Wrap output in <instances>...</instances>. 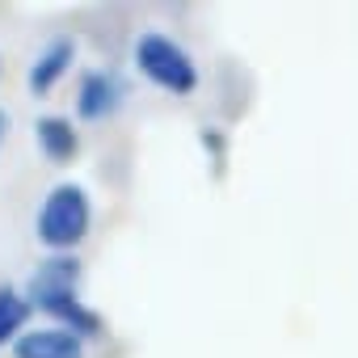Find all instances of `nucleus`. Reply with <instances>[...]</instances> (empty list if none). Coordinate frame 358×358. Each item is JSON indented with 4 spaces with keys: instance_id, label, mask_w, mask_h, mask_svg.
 Segmentation results:
<instances>
[{
    "instance_id": "1",
    "label": "nucleus",
    "mask_w": 358,
    "mask_h": 358,
    "mask_svg": "<svg viewBox=\"0 0 358 358\" xmlns=\"http://www.w3.org/2000/svg\"><path fill=\"white\" fill-rule=\"evenodd\" d=\"M30 303H38L47 316L59 320V329L76 333L80 341L97 337L106 329L101 316L80 303V262L68 257V253H55V257H47L34 270V278H30Z\"/></svg>"
},
{
    "instance_id": "9",
    "label": "nucleus",
    "mask_w": 358,
    "mask_h": 358,
    "mask_svg": "<svg viewBox=\"0 0 358 358\" xmlns=\"http://www.w3.org/2000/svg\"><path fill=\"white\" fill-rule=\"evenodd\" d=\"M5 127H9V118H5V114H0V139H5Z\"/></svg>"
},
{
    "instance_id": "6",
    "label": "nucleus",
    "mask_w": 358,
    "mask_h": 358,
    "mask_svg": "<svg viewBox=\"0 0 358 358\" xmlns=\"http://www.w3.org/2000/svg\"><path fill=\"white\" fill-rule=\"evenodd\" d=\"M72 59H76V43L72 38H51L43 51H38V59L30 64V93L34 97H47L59 80H64V72L72 68Z\"/></svg>"
},
{
    "instance_id": "2",
    "label": "nucleus",
    "mask_w": 358,
    "mask_h": 358,
    "mask_svg": "<svg viewBox=\"0 0 358 358\" xmlns=\"http://www.w3.org/2000/svg\"><path fill=\"white\" fill-rule=\"evenodd\" d=\"M89 228H93V207H89L85 186H76V182H59L34 215V236L55 253L76 249L89 236Z\"/></svg>"
},
{
    "instance_id": "5",
    "label": "nucleus",
    "mask_w": 358,
    "mask_h": 358,
    "mask_svg": "<svg viewBox=\"0 0 358 358\" xmlns=\"http://www.w3.org/2000/svg\"><path fill=\"white\" fill-rule=\"evenodd\" d=\"M13 358H85V341L59 324L47 329H26L13 341Z\"/></svg>"
},
{
    "instance_id": "3",
    "label": "nucleus",
    "mask_w": 358,
    "mask_h": 358,
    "mask_svg": "<svg viewBox=\"0 0 358 358\" xmlns=\"http://www.w3.org/2000/svg\"><path fill=\"white\" fill-rule=\"evenodd\" d=\"M135 68L156 89H164L173 97H190L199 89V64H194V55L177 38L160 34V30H143L135 38Z\"/></svg>"
},
{
    "instance_id": "4",
    "label": "nucleus",
    "mask_w": 358,
    "mask_h": 358,
    "mask_svg": "<svg viewBox=\"0 0 358 358\" xmlns=\"http://www.w3.org/2000/svg\"><path fill=\"white\" fill-rule=\"evenodd\" d=\"M127 101V85L114 68H89L80 76L76 89V118L80 122H106L118 114V106Z\"/></svg>"
},
{
    "instance_id": "8",
    "label": "nucleus",
    "mask_w": 358,
    "mask_h": 358,
    "mask_svg": "<svg viewBox=\"0 0 358 358\" xmlns=\"http://www.w3.org/2000/svg\"><path fill=\"white\" fill-rule=\"evenodd\" d=\"M30 320V299L13 287H0V345H13L26 333Z\"/></svg>"
},
{
    "instance_id": "7",
    "label": "nucleus",
    "mask_w": 358,
    "mask_h": 358,
    "mask_svg": "<svg viewBox=\"0 0 358 358\" xmlns=\"http://www.w3.org/2000/svg\"><path fill=\"white\" fill-rule=\"evenodd\" d=\"M34 139H38L43 156L55 160V164H68V160L80 152V135H76L72 118H59V114H43V118L34 122Z\"/></svg>"
}]
</instances>
